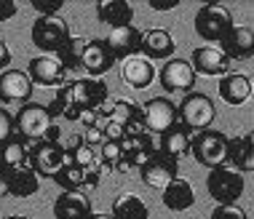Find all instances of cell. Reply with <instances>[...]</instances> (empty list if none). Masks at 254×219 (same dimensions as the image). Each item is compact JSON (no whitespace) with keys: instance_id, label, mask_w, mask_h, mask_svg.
Wrapping results in <instances>:
<instances>
[{"instance_id":"obj_37","label":"cell","mask_w":254,"mask_h":219,"mask_svg":"<svg viewBox=\"0 0 254 219\" xmlns=\"http://www.w3.org/2000/svg\"><path fill=\"white\" fill-rule=\"evenodd\" d=\"M75 123H80L83 128H94V126H99V112L97 110H80Z\"/></svg>"},{"instance_id":"obj_1","label":"cell","mask_w":254,"mask_h":219,"mask_svg":"<svg viewBox=\"0 0 254 219\" xmlns=\"http://www.w3.org/2000/svg\"><path fill=\"white\" fill-rule=\"evenodd\" d=\"M177 118L190 134H198V131H206L211 128V123L217 118V107L211 102L209 94H201V91H190L185 94V99L177 105Z\"/></svg>"},{"instance_id":"obj_34","label":"cell","mask_w":254,"mask_h":219,"mask_svg":"<svg viewBox=\"0 0 254 219\" xmlns=\"http://www.w3.org/2000/svg\"><path fill=\"white\" fill-rule=\"evenodd\" d=\"M209 219H249L246 217V211L241 209V206H217L214 211H211V217Z\"/></svg>"},{"instance_id":"obj_8","label":"cell","mask_w":254,"mask_h":219,"mask_svg":"<svg viewBox=\"0 0 254 219\" xmlns=\"http://www.w3.org/2000/svg\"><path fill=\"white\" fill-rule=\"evenodd\" d=\"M177 171H180V161H174V158H169V155H163L155 150V153L139 166V176L147 187L163 190L171 179H177Z\"/></svg>"},{"instance_id":"obj_15","label":"cell","mask_w":254,"mask_h":219,"mask_svg":"<svg viewBox=\"0 0 254 219\" xmlns=\"http://www.w3.org/2000/svg\"><path fill=\"white\" fill-rule=\"evenodd\" d=\"M27 75H30L32 86H49V88H59L62 83H67V72L62 70V64L57 56H35L27 64Z\"/></svg>"},{"instance_id":"obj_44","label":"cell","mask_w":254,"mask_h":219,"mask_svg":"<svg viewBox=\"0 0 254 219\" xmlns=\"http://www.w3.org/2000/svg\"><path fill=\"white\" fill-rule=\"evenodd\" d=\"M86 219H113V214H107V211H91Z\"/></svg>"},{"instance_id":"obj_23","label":"cell","mask_w":254,"mask_h":219,"mask_svg":"<svg viewBox=\"0 0 254 219\" xmlns=\"http://www.w3.org/2000/svg\"><path fill=\"white\" fill-rule=\"evenodd\" d=\"M249 97H252V80H249V75L228 72V75H222V78H219V99H222V102L238 107V105H244Z\"/></svg>"},{"instance_id":"obj_3","label":"cell","mask_w":254,"mask_h":219,"mask_svg":"<svg viewBox=\"0 0 254 219\" xmlns=\"http://www.w3.org/2000/svg\"><path fill=\"white\" fill-rule=\"evenodd\" d=\"M190 153L195 155V161L206 168L225 166V155H228V136L217 128H206V131L193 134L190 142Z\"/></svg>"},{"instance_id":"obj_38","label":"cell","mask_w":254,"mask_h":219,"mask_svg":"<svg viewBox=\"0 0 254 219\" xmlns=\"http://www.w3.org/2000/svg\"><path fill=\"white\" fill-rule=\"evenodd\" d=\"M102 142H105V136H102V131H99L97 126H94V128H86V131H83V145H88V147L97 150Z\"/></svg>"},{"instance_id":"obj_24","label":"cell","mask_w":254,"mask_h":219,"mask_svg":"<svg viewBox=\"0 0 254 219\" xmlns=\"http://www.w3.org/2000/svg\"><path fill=\"white\" fill-rule=\"evenodd\" d=\"M5 187H8V195H13V198H30L38 193L40 176L30 166L8 168L5 171Z\"/></svg>"},{"instance_id":"obj_26","label":"cell","mask_w":254,"mask_h":219,"mask_svg":"<svg viewBox=\"0 0 254 219\" xmlns=\"http://www.w3.org/2000/svg\"><path fill=\"white\" fill-rule=\"evenodd\" d=\"M225 166L236 168L238 174L254 168V155H252V134L233 136L228 139V155H225Z\"/></svg>"},{"instance_id":"obj_41","label":"cell","mask_w":254,"mask_h":219,"mask_svg":"<svg viewBox=\"0 0 254 219\" xmlns=\"http://www.w3.org/2000/svg\"><path fill=\"white\" fill-rule=\"evenodd\" d=\"M11 49H8V43L5 40H0V72H5L8 70V64H11Z\"/></svg>"},{"instance_id":"obj_17","label":"cell","mask_w":254,"mask_h":219,"mask_svg":"<svg viewBox=\"0 0 254 219\" xmlns=\"http://www.w3.org/2000/svg\"><path fill=\"white\" fill-rule=\"evenodd\" d=\"M174 38H171L169 30H161V27H153V30H142L139 38V54L150 61L155 59H171L174 56Z\"/></svg>"},{"instance_id":"obj_36","label":"cell","mask_w":254,"mask_h":219,"mask_svg":"<svg viewBox=\"0 0 254 219\" xmlns=\"http://www.w3.org/2000/svg\"><path fill=\"white\" fill-rule=\"evenodd\" d=\"M13 136V115L5 107H0V145Z\"/></svg>"},{"instance_id":"obj_16","label":"cell","mask_w":254,"mask_h":219,"mask_svg":"<svg viewBox=\"0 0 254 219\" xmlns=\"http://www.w3.org/2000/svg\"><path fill=\"white\" fill-rule=\"evenodd\" d=\"M219 51H222L230 61L249 59L252 54H254V32H252V27L233 24L228 35L219 40Z\"/></svg>"},{"instance_id":"obj_13","label":"cell","mask_w":254,"mask_h":219,"mask_svg":"<svg viewBox=\"0 0 254 219\" xmlns=\"http://www.w3.org/2000/svg\"><path fill=\"white\" fill-rule=\"evenodd\" d=\"M195 75H206V78H222L230 72V59L219 51V46H198L193 49V59H190Z\"/></svg>"},{"instance_id":"obj_43","label":"cell","mask_w":254,"mask_h":219,"mask_svg":"<svg viewBox=\"0 0 254 219\" xmlns=\"http://www.w3.org/2000/svg\"><path fill=\"white\" fill-rule=\"evenodd\" d=\"M150 8L153 11H171V8H177V0H150Z\"/></svg>"},{"instance_id":"obj_33","label":"cell","mask_w":254,"mask_h":219,"mask_svg":"<svg viewBox=\"0 0 254 219\" xmlns=\"http://www.w3.org/2000/svg\"><path fill=\"white\" fill-rule=\"evenodd\" d=\"M121 158H123L121 142H102L99 145V163H107V166H113V171H115V163Z\"/></svg>"},{"instance_id":"obj_31","label":"cell","mask_w":254,"mask_h":219,"mask_svg":"<svg viewBox=\"0 0 254 219\" xmlns=\"http://www.w3.org/2000/svg\"><path fill=\"white\" fill-rule=\"evenodd\" d=\"M86 43H88L86 38L70 35V40H67V43L57 51V61L62 64V70H64V72H75V70H80V56H83Z\"/></svg>"},{"instance_id":"obj_45","label":"cell","mask_w":254,"mask_h":219,"mask_svg":"<svg viewBox=\"0 0 254 219\" xmlns=\"http://www.w3.org/2000/svg\"><path fill=\"white\" fill-rule=\"evenodd\" d=\"M3 195H8V187H5V171L0 168V198Z\"/></svg>"},{"instance_id":"obj_25","label":"cell","mask_w":254,"mask_h":219,"mask_svg":"<svg viewBox=\"0 0 254 219\" xmlns=\"http://www.w3.org/2000/svg\"><path fill=\"white\" fill-rule=\"evenodd\" d=\"M97 16L102 24H107L110 30L115 27H126L134 22V5L126 0H99L97 3Z\"/></svg>"},{"instance_id":"obj_42","label":"cell","mask_w":254,"mask_h":219,"mask_svg":"<svg viewBox=\"0 0 254 219\" xmlns=\"http://www.w3.org/2000/svg\"><path fill=\"white\" fill-rule=\"evenodd\" d=\"M59 139H62V128L57 126V123H51V126L46 128V134H43V142H54V145H59Z\"/></svg>"},{"instance_id":"obj_29","label":"cell","mask_w":254,"mask_h":219,"mask_svg":"<svg viewBox=\"0 0 254 219\" xmlns=\"http://www.w3.org/2000/svg\"><path fill=\"white\" fill-rule=\"evenodd\" d=\"M150 209L136 193H121L113 201V219H147Z\"/></svg>"},{"instance_id":"obj_2","label":"cell","mask_w":254,"mask_h":219,"mask_svg":"<svg viewBox=\"0 0 254 219\" xmlns=\"http://www.w3.org/2000/svg\"><path fill=\"white\" fill-rule=\"evenodd\" d=\"M206 190L217 201V206H233L244 195V174H238L230 166H217L209 168L206 176Z\"/></svg>"},{"instance_id":"obj_35","label":"cell","mask_w":254,"mask_h":219,"mask_svg":"<svg viewBox=\"0 0 254 219\" xmlns=\"http://www.w3.org/2000/svg\"><path fill=\"white\" fill-rule=\"evenodd\" d=\"M62 0H32V8H35L40 16H59L62 11Z\"/></svg>"},{"instance_id":"obj_7","label":"cell","mask_w":254,"mask_h":219,"mask_svg":"<svg viewBox=\"0 0 254 219\" xmlns=\"http://www.w3.org/2000/svg\"><path fill=\"white\" fill-rule=\"evenodd\" d=\"M139 118L145 123L147 134H163L166 128H171L177 120V105L166 97H153L139 107Z\"/></svg>"},{"instance_id":"obj_5","label":"cell","mask_w":254,"mask_h":219,"mask_svg":"<svg viewBox=\"0 0 254 219\" xmlns=\"http://www.w3.org/2000/svg\"><path fill=\"white\" fill-rule=\"evenodd\" d=\"M70 24L62 16H38L35 24H32V43L35 49H40L49 56V54H57L62 46L70 40Z\"/></svg>"},{"instance_id":"obj_39","label":"cell","mask_w":254,"mask_h":219,"mask_svg":"<svg viewBox=\"0 0 254 219\" xmlns=\"http://www.w3.org/2000/svg\"><path fill=\"white\" fill-rule=\"evenodd\" d=\"M62 150H64V155H72L78 147H83V134H70L67 136V142H59Z\"/></svg>"},{"instance_id":"obj_14","label":"cell","mask_w":254,"mask_h":219,"mask_svg":"<svg viewBox=\"0 0 254 219\" xmlns=\"http://www.w3.org/2000/svg\"><path fill=\"white\" fill-rule=\"evenodd\" d=\"M139 38H142V30H136L134 24H126V27H115L110 30L107 38H102V43L107 46L110 56L115 61H123L128 56H136L139 54Z\"/></svg>"},{"instance_id":"obj_6","label":"cell","mask_w":254,"mask_h":219,"mask_svg":"<svg viewBox=\"0 0 254 219\" xmlns=\"http://www.w3.org/2000/svg\"><path fill=\"white\" fill-rule=\"evenodd\" d=\"M51 123L54 120L49 118V112H46V105L27 102V105H22V107H19V112L13 115V134L30 145V142L43 139L46 128H49Z\"/></svg>"},{"instance_id":"obj_40","label":"cell","mask_w":254,"mask_h":219,"mask_svg":"<svg viewBox=\"0 0 254 219\" xmlns=\"http://www.w3.org/2000/svg\"><path fill=\"white\" fill-rule=\"evenodd\" d=\"M19 5L13 3V0H0V22H8V19L16 16Z\"/></svg>"},{"instance_id":"obj_12","label":"cell","mask_w":254,"mask_h":219,"mask_svg":"<svg viewBox=\"0 0 254 219\" xmlns=\"http://www.w3.org/2000/svg\"><path fill=\"white\" fill-rule=\"evenodd\" d=\"M32 80L24 70H5L0 72V102L3 105H27L32 99Z\"/></svg>"},{"instance_id":"obj_22","label":"cell","mask_w":254,"mask_h":219,"mask_svg":"<svg viewBox=\"0 0 254 219\" xmlns=\"http://www.w3.org/2000/svg\"><path fill=\"white\" fill-rule=\"evenodd\" d=\"M161 198H163V206L169 211H188L195 203V190L188 179L177 176V179H171L166 187L161 190Z\"/></svg>"},{"instance_id":"obj_4","label":"cell","mask_w":254,"mask_h":219,"mask_svg":"<svg viewBox=\"0 0 254 219\" xmlns=\"http://www.w3.org/2000/svg\"><path fill=\"white\" fill-rule=\"evenodd\" d=\"M233 24H236L233 13L219 3H206L195 13V32L203 40H209V43H219L230 32Z\"/></svg>"},{"instance_id":"obj_10","label":"cell","mask_w":254,"mask_h":219,"mask_svg":"<svg viewBox=\"0 0 254 219\" xmlns=\"http://www.w3.org/2000/svg\"><path fill=\"white\" fill-rule=\"evenodd\" d=\"M62 163H64V150H62V145L43 142V139L30 145V161H27V166L35 171L38 176H49L51 179L62 168Z\"/></svg>"},{"instance_id":"obj_18","label":"cell","mask_w":254,"mask_h":219,"mask_svg":"<svg viewBox=\"0 0 254 219\" xmlns=\"http://www.w3.org/2000/svg\"><path fill=\"white\" fill-rule=\"evenodd\" d=\"M155 75H158V72H155L153 61L145 59L142 54L123 59V64H121V80H123L128 88H136V91L147 88V86L155 80Z\"/></svg>"},{"instance_id":"obj_21","label":"cell","mask_w":254,"mask_h":219,"mask_svg":"<svg viewBox=\"0 0 254 219\" xmlns=\"http://www.w3.org/2000/svg\"><path fill=\"white\" fill-rule=\"evenodd\" d=\"M190 142H193V134L188 131V128L182 126L180 120L174 123L171 128H166V131L161 134V142H158V153L169 155V158L180 161L182 155L190 153Z\"/></svg>"},{"instance_id":"obj_9","label":"cell","mask_w":254,"mask_h":219,"mask_svg":"<svg viewBox=\"0 0 254 219\" xmlns=\"http://www.w3.org/2000/svg\"><path fill=\"white\" fill-rule=\"evenodd\" d=\"M70 97L80 110H99L110 99V88L102 78H78L70 80Z\"/></svg>"},{"instance_id":"obj_19","label":"cell","mask_w":254,"mask_h":219,"mask_svg":"<svg viewBox=\"0 0 254 219\" xmlns=\"http://www.w3.org/2000/svg\"><path fill=\"white\" fill-rule=\"evenodd\" d=\"M91 214V201L80 190H62L54 201V217L57 219H86Z\"/></svg>"},{"instance_id":"obj_28","label":"cell","mask_w":254,"mask_h":219,"mask_svg":"<svg viewBox=\"0 0 254 219\" xmlns=\"http://www.w3.org/2000/svg\"><path fill=\"white\" fill-rule=\"evenodd\" d=\"M27 161H30V145L24 139H19L16 134L0 145V168L3 171L27 166Z\"/></svg>"},{"instance_id":"obj_32","label":"cell","mask_w":254,"mask_h":219,"mask_svg":"<svg viewBox=\"0 0 254 219\" xmlns=\"http://www.w3.org/2000/svg\"><path fill=\"white\" fill-rule=\"evenodd\" d=\"M83 176H86V171L80 168V166H75L70 155H64V163H62V168L51 176V179L57 182L62 190H80V187H83Z\"/></svg>"},{"instance_id":"obj_27","label":"cell","mask_w":254,"mask_h":219,"mask_svg":"<svg viewBox=\"0 0 254 219\" xmlns=\"http://www.w3.org/2000/svg\"><path fill=\"white\" fill-rule=\"evenodd\" d=\"M121 153L123 158L131 163V168H139L150 155L155 153L153 147V136L150 134H142V136H123L121 139Z\"/></svg>"},{"instance_id":"obj_30","label":"cell","mask_w":254,"mask_h":219,"mask_svg":"<svg viewBox=\"0 0 254 219\" xmlns=\"http://www.w3.org/2000/svg\"><path fill=\"white\" fill-rule=\"evenodd\" d=\"M97 112H99V118H107V120L118 123V126H126L134 118H139V105H134L128 99H107Z\"/></svg>"},{"instance_id":"obj_20","label":"cell","mask_w":254,"mask_h":219,"mask_svg":"<svg viewBox=\"0 0 254 219\" xmlns=\"http://www.w3.org/2000/svg\"><path fill=\"white\" fill-rule=\"evenodd\" d=\"M115 64V59L110 56L107 46L102 43V38H94L86 43L83 56H80V70L88 72V78H99V75L110 72V67Z\"/></svg>"},{"instance_id":"obj_46","label":"cell","mask_w":254,"mask_h":219,"mask_svg":"<svg viewBox=\"0 0 254 219\" xmlns=\"http://www.w3.org/2000/svg\"><path fill=\"white\" fill-rule=\"evenodd\" d=\"M8 219H27V217H22V214H13V217H8Z\"/></svg>"},{"instance_id":"obj_11","label":"cell","mask_w":254,"mask_h":219,"mask_svg":"<svg viewBox=\"0 0 254 219\" xmlns=\"http://www.w3.org/2000/svg\"><path fill=\"white\" fill-rule=\"evenodd\" d=\"M158 80H161L163 91L174 94V91H182V94H190L195 86V72L190 67L188 59H166V64L161 67L158 72Z\"/></svg>"}]
</instances>
